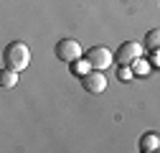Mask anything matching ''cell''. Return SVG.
I'll list each match as a JSON object with an SVG mask.
<instances>
[{"label": "cell", "instance_id": "cell-11", "mask_svg": "<svg viewBox=\"0 0 160 153\" xmlns=\"http://www.w3.org/2000/svg\"><path fill=\"white\" fill-rule=\"evenodd\" d=\"M132 76H135V69H132L130 64H119V66H117V79H119V82H130Z\"/></svg>", "mask_w": 160, "mask_h": 153}, {"label": "cell", "instance_id": "cell-7", "mask_svg": "<svg viewBox=\"0 0 160 153\" xmlns=\"http://www.w3.org/2000/svg\"><path fill=\"white\" fill-rule=\"evenodd\" d=\"M92 69H94V66L89 64V59H87V56H84V59H76V61H71V64H69V71H71L74 76H79V79H82L84 74H89Z\"/></svg>", "mask_w": 160, "mask_h": 153}, {"label": "cell", "instance_id": "cell-9", "mask_svg": "<svg viewBox=\"0 0 160 153\" xmlns=\"http://www.w3.org/2000/svg\"><path fill=\"white\" fill-rule=\"evenodd\" d=\"M142 46H145L148 51H160V28H152V31L145 33Z\"/></svg>", "mask_w": 160, "mask_h": 153}, {"label": "cell", "instance_id": "cell-3", "mask_svg": "<svg viewBox=\"0 0 160 153\" xmlns=\"http://www.w3.org/2000/svg\"><path fill=\"white\" fill-rule=\"evenodd\" d=\"M84 56L89 59V64H92L94 69H99V71H104V69L112 66V61H114V54H112L107 46H92Z\"/></svg>", "mask_w": 160, "mask_h": 153}, {"label": "cell", "instance_id": "cell-4", "mask_svg": "<svg viewBox=\"0 0 160 153\" xmlns=\"http://www.w3.org/2000/svg\"><path fill=\"white\" fill-rule=\"evenodd\" d=\"M82 87L89 92V94H102L107 89V76L104 71H99V69H92L89 74L82 76Z\"/></svg>", "mask_w": 160, "mask_h": 153}, {"label": "cell", "instance_id": "cell-1", "mask_svg": "<svg viewBox=\"0 0 160 153\" xmlns=\"http://www.w3.org/2000/svg\"><path fill=\"white\" fill-rule=\"evenodd\" d=\"M3 64L8 69H15V71L28 69V64H31V49L23 41H10L3 49Z\"/></svg>", "mask_w": 160, "mask_h": 153}, {"label": "cell", "instance_id": "cell-10", "mask_svg": "<svg viewBox=\"0 0 160 153\" xmlns=\"http://www.w3.org/2000/svg\"><path fill=\"white\" fill-rule=\"evenodd\" d=\"M130 66L135 69V74H140V76H148V74H150V66H152V61H148V59H142V56H140V59H135Z\"/></svg>", "mask_w": 160, "mask_h": 153}, {"label": "cell", "instance_id": "cell-5", "mask_svg": "<svg viewBox=\"0 0 160 153\" xmlns=\"http://www.w3.org/2000/svg\"><path fill=\"white\" fill-rule=\"evenodd\" d=\"M142 51H145V46L142 44H137V41H125L122 46L117 49V64H132L135 59H140L142 56Z\"/></svg>", "mask_w": 160, "mask_h": 153}, {"label": "cell", "instance_id": "cell-6", "mask_svg": "<svg viewBox=\"0 0 160 153\" xmlns=\"http://www.w3.org/2000/svg\"><path fill=\"white\" fill-rule=\"evenodd\" d=\"M137 148L142 150V153H152V150H158V148H160V135H158V133H145V135L140 138Z\"/></svg>", "mask_w": 160, "mask_h": 153}, {"label": "cell", "instance_id": "cell-8", "mask_svg": "<svg viewBox=\"0 0 160 153\" xmlns=\"http://www.w3.org/2000/svg\"><path fill=\"white\" fill-rule=\"evenodd\" d=\"M18 74L21 71H15V69H3L0 71V84H3L5 89H13V87H18Z\"/></svg>", "mask_w": 160, "mask_h": 153}, {"label": "cell", "instance_id": "cell-12", "mask_svg": "<svg viewBox=\"0 0 160 153\" xmlns=\"http://www.w3.org/2000/svg\"><path fill=\"white\" fill-rule=\"evenodd\" d=\"M150 61L152 66H160V51H150Z\"/></svg>", "mask_w": 160, "mask_h": 153}, {"label": "cell", "instance_id": "cell-2", "mask_svg": "<svg viewBox=\"0 0 160 153\" xmlns=\"http://www.w3.org/2000/svg\"><path fill=\"white\" fill-rule=\"evenodd\" d=\"M82 54H84V49H82V44H79L76 38H61V41L56 44V59H61L66 64L82 59Z\"/></svg>", "mask_w": 160, "mask_h": 153}]
</instances>
